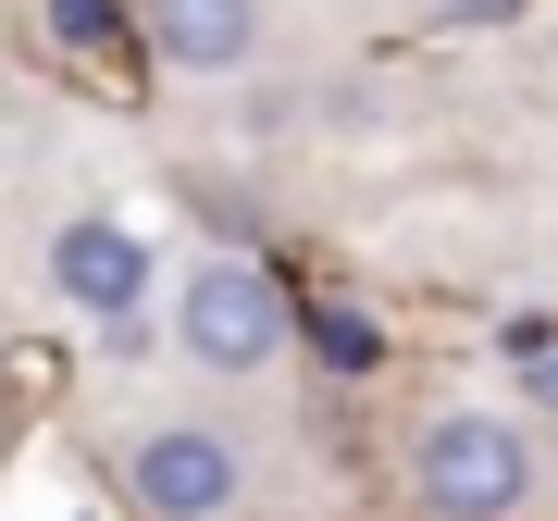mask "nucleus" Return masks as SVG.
Masks as SVG:
<instances>
[{"label": "nucleus", "mask_w": 558, "mask_h": 521, "mask_svg": "<svg viewBox=\"0 0 558 521\" xmlns=\"http://www.w3.org/2000/svg\"><path fill=\"white\" fill-rule=\"evenodd\" d=\"M410 497L435 521H521L546 497V460L509 410H435L410 435Z\"/></svg>", "instance_id": "obj_1"}, {"label": "nucleus", "mask_w": 558, "mask_h": 521, "mask_svg": "<svg viewBox=\"0 0 558 521\" xmlns=\"http://www.w3.org/2000/svg\"><path fill=\"white\" fill-rule=\"evenodd\" d=\"M174 348H186V373H211V385H248V373H274L286 361V286L260 274V260H199V274L174 286Z\"/></svg>", "instance_id": "obj_2"}, {"label": "nucleus", "mask_w": 558, "mask_h": 521, "mask_svg": "<svg viewBox=\"0 0 558 521\" xmlns=\"http://www.w3.org/2000/svg\"><path fill=\"white\" fill-rule=\"evenodd\" d=\"M112 497L137 521H236L248 509V447L211 435V422H149V435L124 447Z\"/></svg>", "instance_id": "obj_3"}, {"label": "nucleus", "mask_w": 558, "mask_h": 521, "mask_svg": "<svg viewBox=\"0 0 558 521\" xmlns=\"http://www.w3.org/2000/svg\"><path fill=\"white\" fill-rule=\"evenodd\" d=\"M149 237L137 223H112V211H75L50 237V299L75 311V323H100V336H137V311H149Z\"/></svg>", "instance_id": "obj_4"}, {"label": "nucleus", "mask_w": 558, "mask_h": 521, "mask_svg": "<svg viewBox=\"0 0 558 521\" xmlns=\"http://www.w3.org/2000/svg\"><path fill=\"white\" fill-rule=\"evenodd\" d=\"M137 25L174 75H236L260 50V0H137Z\"/></svg>", "instance_id": "obj_5"}, {"label": "nucleus", "mask_w": 558, "mask_h": 521, "mask_svg": "<svg viewBox=\"0 0 558 521\" xmlns=\"http://www.w3.org/2000/svg\"><path fill=\"white\" fill-rule=\"evenodd\" d=\"M50 38L62 50H100L112 38V0H50Z\"/></svg>", "instance_id": "obj_6"}, {"label": "nucleus", "mask_w": 558, "mask_h": 521, "mask_svg": "<svg viewBox=\"0 0 558 521\" xmlns=\"http://www.w3.org/2000/svg\"><path fill=\"white\" fill-rule=\"evenodd\" d=\"M521 398H534V410L558 422V348H546V336H534V348H521Z\"/></svg>", "instance_id": "obj_7"}]
</instances>
